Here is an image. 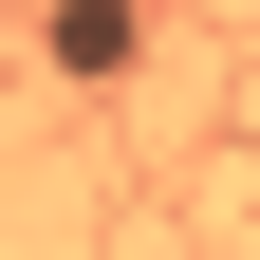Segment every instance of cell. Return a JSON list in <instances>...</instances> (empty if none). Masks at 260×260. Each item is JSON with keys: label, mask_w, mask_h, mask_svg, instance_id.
Wrapping results in <instances>:
<instances>
[{"label": "cell", "mask_w": 260, "mask_h": 260, "mask_svg": "<svg viewBox=\"0 0 260 260\" xmlns=\"http://www.w3.org/2000/svg\"><path fill=\"white\" fill-rule=\"evenodd\" d=\"M130 38H149L130 0H56V75H130Z\"/></svg>", "instance_id": "cell-1"}]
</instances>
